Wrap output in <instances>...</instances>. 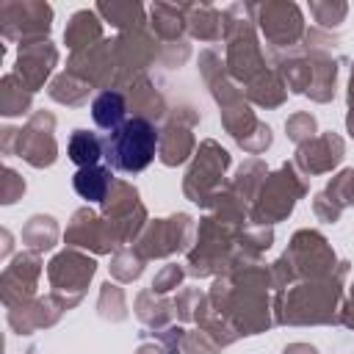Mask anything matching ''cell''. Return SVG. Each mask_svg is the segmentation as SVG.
<instances>
[{"label": "cell", "instance_id": "cell-1", "mask_svg": "<svg viewBox=\"0 0 354 354\" xmlns=\"http://www.w3.org/2000/svg\"><path fill=\"white\" fill-rule=\"evenodd\" d=\"M102 149H105V160H108L111 169L138 174L155 158L158 130H155L152 122H147L141 116H133L122 127H116L113 133H108L102 138Z\"/></svg>", "mask_w": 354, "mask_h": 354}, {"label": "cell", "instance_id": "cell-2", "mask_svg": "<svg viewBox=\"0 0 354 354\" xmlns=\"http://www.w3.org/2000/svg\"><path fill=\"white\" fill-rule=\"evenodd\" d=\"M124 97L119 91H102L94 97L91 102V116H94V124L113 133L116 127H122L127 119H124Z\"/></svg>", "mask_w": 354, "mask_h": 354}, {"label": "cell", "instance_id": "cell-3", "mask_svg": "<svg viewBox=\"0 0 354 354\" xmlns=\"http://www.w3.org/2000/svg\"><path fill=\"white\" fill-rule=\"evenodd\" d=\"M72 185H75V191H77L80 199H86V202H102L105 194H108V188H111V171L102 169V166H97V163L94 166H83V169L75 171Z\"/></svg>", "mask_w": 354, "mask_h": 354}, {"label": "cell", "instance_id": "cell-4", "mask_svg": "<svg viewBox=\"0 0 354 354\" xmlns=\"http://www.w3.org/2000/svg\"><path fill=\"white\" fill-rule=\"evenodd\" d=\"M66 152H69V160L77 163V169L94 166L100 158H105L102 138H97V136L88 133V130H75L72 138H69V144H66Z\"/></svg>", "mask_w": 354, "mask_h": 354}]
</instances>
